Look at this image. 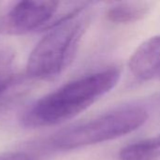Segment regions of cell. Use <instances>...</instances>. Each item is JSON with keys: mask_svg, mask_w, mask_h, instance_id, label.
<instances>
[{"mask_svg": "<svg viewBox=\"0 0 160 160\" xmlns=\"http://www.w3.org/2000/svg\"><path fill=\"white\" fill-rule=\"evenodd\" d=\"M120 76L117 68H109L71 81L32 104L24 112L22 123L28 128H40L69 120L109 93Z\"/></svg>", "mask_w": 160, "mask_h": 160, "instance_id": "obj_1", "label": "cell"}, {"mask_svg": "<svg viewBox=\"0 0 160 160\" xmlns=\"http://www.w3.org/2000/svg\"><path fill=\"white\" fill-rule=\"evenodd\" d=\"M91 5L92 3L89 2L49 29L28 57L26 65L28 77L52 80L69 67L90 23Z\"/></svg>", "mask_w": 160, "mask_h": 160, "instance_id": "obj_2", "label": "cell"}, {"mask_svg": "<svg viewBox=\"0 0 160 160\" xmlns=\"http://www.w3.org/2000/svg\"><path fill=\"white\" fill-rule=\"evenodd\" d=\"M147 118L148 112L142 106L120 107L58 132L50 143L55 149L71 150L109 142L137 130Z\"/></svg>", "mask_w": 160, "mask_h": 160, "instance_id": "obj_3", "label": "cell"}, {"mask_svg": "<svg viewBox=\"0 0 160 160\" xmlns=\"http://www.w3.org/2000/svg\"><path fill=\"white\" fill-rule=\"evenodd\" d=\"M89 2L20 1L14 3L2 18L0 28L11 35H23L51 29Z\"/></svg>", "mask_w": 160, "mask_h": 160, "instance_id": "obj_4", "label": "cell"}, {"mask_svg": "<svg viewBox=\"0 0 160 160\" xmlns=\"http://www.w3.org/2000/svg\"><path fill=\"white\" fill-rule=\"evenodd\" d=\"M128 66L136 78L160 82V36L142 43L130 57Z\"/></svg>", "mask_w": 160, "mask_h": 160, "instance_id": "obj_5", "label": "cell"}, {"mask_svg": "<svg viewBox=\"0 0 160 160\" xmlns=\"http://www.w3.org/2000/svg\"><path fill=\"white\" fill-rule=\"evenodd\" d=\"M151 10V4L143 1L113 2L106 9V17L113 23L125 24L142 20Z\"/></svg>", "mask_w": 160, "mask_h": 160, "instance_id": "obj_6", "label": "cell"}, {"mask_svg": "<svg viewBox=\"0 0 160 160\" xmlns=\"http://www.w3.org/2000/svg\"><path fill=\"white\" fill-rule=\"evenodd\" d=\"M119 158L121 160H160V135L126 146Z\"/></svg>", "mask_w": 160, "mask_h": 160, "instance_id": "obj_7", "label": "cell"}, {"mask_svg": "<svg viewBox=\"0 0 160 160\" xmlns=\"http://www.w3.org/2000/svg\"><path fill=\"white\" fill-rule=\"evenodd\" d=\"M15 58L14 52L7 46L0 45V97L14 82Z\"/></svg>", "mask_w": 160, "mask_h": 160, "instance_id": "obj_8", "label": "cell"}, {"mask_svg": "<svg viewBox=\"0 0 160 160\" xmlns=\"http://www.w3.org/2000/svg\"><path fill=\"white\" fill-rule=\"evenodd\" d=\"M0 160H32V158L22 152H8L0 155Z\"/></svg>", "mask_w": 160, "mask_h": 160, "instance_id": "obj_9", "label": "cell"}]
</instances>
